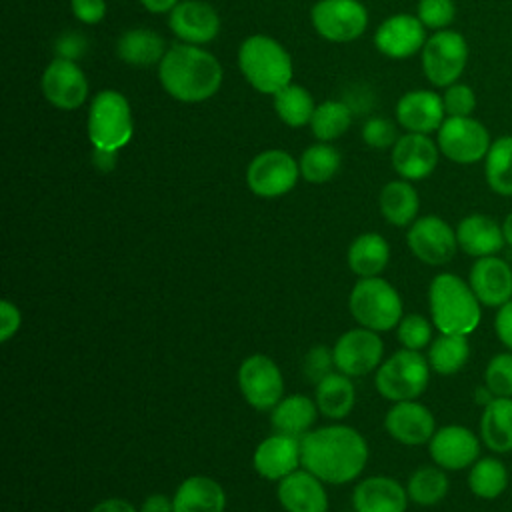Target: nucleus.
I'll list each match as a JSON object with an SVG mask.
<instances>
[{
	"instance_id": "51",
	"label": "nucleus",
	"mask_w": 512,
	"mask_h": 512,
	"mask_svg": "<svg viewBox=\"0 0 512 512\" xmlns=\"http://www.w3.org/2000/svg\"><path fill=\"white\" fill-rule=\"evenodd\" d=\"M140 512H174V502L164 494H150L142 502Z\"/></svg>"
},
{
	"instance_id": "52",
	"label": "nucleus",
	"mask_w": 512,
	"mask_h": 512,
	"mask_svg": "<svg viewBox=\"0 0 512 512\" xmlns=\"http://www.w3.org/2000/svg\"><path fill=\"white\" fill-rule=\"evenodd\" d=\"M90 512H138V510L124 498H104Z\"/></svg>"
},
{
	"instance_id": "21",
	"label": "nucleus",
	"mask_w": 512,
	"mask_h": 512,
	"mask_svg": "<svg viewBox=\"0 0 512 512\" xmlns=\"http://www.w3.org/2000/svg\"><path fill=\"white\" fill-rule=\"evenodd\" d=\"M386 432L404 446L428 444L436 432V418L428 406L418 400L394 402L384 416Z\"/></svg>"
},
{
	"instance_id": "31",
	"label": "nucleus",
	"mask_w": 512,
	"mask_h": 512,
	"mask_svg": "<svg viewBox=\"0 0 512 512\" xmlns=\"http://www.w3.org/2000/svg\"><path fill=\"white\" fill-rule=\"evenodd\" d=\"M316 416H318V406L314 400L302 394H292L282 398L272 408L270 422L276 432L302 438L312 430Z\"/></svg>"
},
{
	"instance_id": "40",
	"label": "nucleus",
	"mask_w": 512,
	"mask_h": 512,
	"mask_svg": "<svg viewBox=\"0 0 512 512\" xmlns=\"http://www.w3.org/2000/svg\"><path fill=\"white\" fill-rule=\"evenodd\" d=\"M300 176L310 184H324L334 178L340 168V152L328 142H316L308 146L300 158Z\"/></svg>"
},
{
	"instance_id": "24",
	"label": "nucleus",
	"mask_w": 512,
	"mask_h": 512,
	"mask_svg": "<svg viewBox=\"0 0 512 512\" xmlns=\"http://www.w3.org/2000/svg\"><path fill=\"white\" fill-rule=\"evenodd\" d=\"M252 462L262 478L280 482L302 464L300 438L274 432L258 444Z\"/></svg>"
},
{
	"instance_id": "9",
	"label": "nucleus",
	"mask_w": 512,
	"mask_h": 512,
	"mask_svg": "<svg viewBox=\"0 0 512 512\" xmlns=\"http://www.w3.org/2000/svg\"><path fill=\"white\" fill-rule=\"evenodd\" d=\"M440 154L454 164L470 166L484 162L492 136L488 128L474 116H446L436 132Z\"/></svg>"
},
{
	"instance_id": "3",
	"label": "nucleus",
	"mask_w": 512,
	"mask_h": 512,
	"mask_svg": "<svg viewBox=\"0 0 512 512\" xmlns=\"http://www.w3.org/2000/svg\"><path fill=\"white\" fill-rule=\"evenodd\" d=\"M432 324L442 334L470 336L482 322V304L468 280L454 272H440L428 286Z\"/></svg>"
},
{
	"instance_id": "16",
	"label": "nucleus",
	"mask_w": 512,
	"mask_h": 512,
	"mask_svg": "<svg viewBox=\"0 0 512 512\" xmlns=\"http://www.w3.org/2000/svg\"><path fill=\"white\" fill-rule=\"evenodd\" d=\"M40 88L44 98L60 110H76L88 98V80L74 60L54 58L42 72Z\"/></svg>"
},
{
	"instance_id": "32",
	"label": "nucleus",
	"mask_w": 512,
	"mask_h": 512,
	"mask_svg": "<svg viewBox=\"0 0 512 512\" xmlns=\"http://www.w3.org/2000/svg\"><path fill=\"white\" fill-rule=\"evenodd\" d=\"M382 216L392 226H410L418 218L420 196L410 180H392L384 184L378 196Z\"/></svg>"
},
{
	"instance_id": "8",
	"label": "nucleus",
	"mask_w": 512,
	"mask_h": 512,
	"mask_svg": "<svg viewBox=\"0 0 512 512\" xmlns=\"http://www.w3.org/2000/svg\"><path fill=\"white\" fill-rule=\"evenodd\" d=\"M468 56V42L458 30L446 28L432 32L420 50L422 72L432 86L446 88L460 80L468 64Z\"/></svg>"
},
{
	"instance_id": "2",
	"label": "nucleus",
	"mask_w": 512,
	"mask_h": 512,
	"mask_svg": "<svg viewBox=\"0 0 512 512\" xmlns=\"http://www.w3.org/2000/svg\"><path fill=\"white\" fill-rule=\"evenodd\" d=\"M158 80L174 100L198 104L220 90L224 70L212 52L196 44L178 42L160 60Z\"/></svg>"
},
{
	"instance_id": "1",
	"label": "nucleus",
	"mask_w": 512,
	"mask_h": 512,
	"mask_svg": "<svg viewBox=\"0 0 512 512\" xmlns=\"http://www.w3.org/2000/svg\"><path fill=\"white\" fill-rule=\"evenodd\" d=\"M302 468L326 484H346L362 474L368 462V444L350 426L332 424L310 430L300 438Z\"/></svg>"
},
{
	"instance_id": "50",
	"label": "nucleus",
	"mask_w": 512,
	"mask_h": 512,
	"mask_svg": "<svg viewBox=\"0 0 512 512\" xmlns=\"http://www.w3.org/2000/svg\"><path fill=\"white\" fill-rule=\"evenodd\" d=\"M22 324V316L16 304H12L10 300H2L0 302V340L8 342L20 328Z\"/></svg>"
},
{
	"instance_id": "22",
	"label": "nucleus",
	"mask_w": 512,
	"mask_h": 512,
	"mask_svg": "<svg viewBox=\"0 0 512 512\" xmlns=\"http://www.w3.org/2000/svg\"><path fill=\"white\" fill-rule=\"evenodd\" d=\"M396 120L406 132L434 134L446 120L442 94L426 88L410 90L396 102Z\"/></svg>"
},
{
	"instance_id": "37",
	"label": "nucleus",
	"mask_w": 512,
	"mask_h": 512,
	"mask_svg": "<svg viewBox=\"0 0 512 512\" xmlns=\"http://www.w3.org/2000/svg\"><path fill=\"white\" fill-rule=\"evenodd\" d=\"M482 164L488 188L498 196H512V134L492 140Z\"/></svg>"
},
{
	"instance_id": "42",
	"label": "nucleus",
	"mask_w": 512,
	"mask_h": 512,
	"mask_svg": "<svg viewBox=\"0 0 512 512\" xmlns=\"http://www.w3.org/2000/svg\"><path fill=\"white\" fill-rule=\"evenodd\" d=\"M432 328H434V324L426 316L406 314V316H402V320L396 326V336H398V342L402 344V348L422 352L434 340Z\"/></svg>"
},
{
	"instance_id": "19",
	"label": "nucleus",
	"mask_w": 512,
	"mask_h": 512,
	"mask_svg": "<svg viewBox=\"0 0 512 512\" xmlns=\"http://www.w3.org/2000/svg\"><path fill=\"white\" fill-rule=\"evenodd\" d=\"M440 148L430 134L406 132L392 146V168L404 180H424L428 178L440 160Z\"/></svg>"
},
{
	"instance_id": "55",
	"label": "nucleus",
	"mask_w": 512,
	"mask_h": 512,
	"mask_svg": "<svg viewBox=\"0 0 512 512\" xmlns=\"http://www.w3.org/2000/svg\"><path fill=\"white\" fill-rule=\"evenodd\" d=\"M474 400L480 404V408H484L488 402L494 400V396H492V392H490L484 384H480V386L476 388V392H474Z\"/></svg>"
},
{
	"instance_id": "18",
	"label": "nucleus",
	"mask_w": 512,
	"mask_h": 512,
	"mask_svg": "<svg viewBox=\"0 0 512 512\" xmlns=\"http://www.w3.org/2000/svg\"><path fill=\"white\" fill-rule=\"evenodd\" d=\"M466 280L484 308L496 310L512 300V266L500 254L476 258Z\"/></svg>"
},
{
	"instance_id": "5",
	"label": "nucleus",
	"mask_w": 512,
	"mask_h": 512,
	"mask_svg": "<svg viewBox=\"0 0 512 512\" xmlns=\"http://www.w3.org/2000/svg\"><path fill=\"white\" fill-rule=\"evenodd\" d=\"M86 132L92 148L122 150L134 134V118L128 98L112 88L94 94L88 108Z\"/></svg>"
},
{
	"instance_id": "12",
	"label": "nucleus",
	"mask_w": 512,
	"mask_h": 512,
	"mask_svg": "<svg viewBox=\"0 0 512 512\" xmlns=\"http://www.w3.org/2000/svg\"><path fill=\"white\" fill-rule=\"evenodd\" d=\"M406 244L410 252L428 266L448 264L458 248L456 228H452L444 218L436 214H426L416 218L406 232Z\"/></svg>"
},
{
	"instance_id": "48",
	"label": "nucleus",
	"mask_w": 512,
	"mask_h": 512,
	"mask_svg": "<svg viewBox=\"0 0 512 512\" xmlns=\"http://www.w3.org/2000/svg\"><path fill=\"white\" fill-rule=\"evenodd\" d=\"M494 334L504 350L512 352V300L496 308L494 314Z\"/></svg>"
},
{
	"instance_id": "4",
	"label": "nucleus",
	"mask_w": 512,
	"mask_h": 512,
	"mask_svg": "<svg viewBox=\"0 0 512 512\" xmlns=\"http://www.w3.org/2000/svg\"><path fill=\"white\" fill-rule=\"evenodd\" d=\"M238 68L246 82L268 96L288 86L294 76V66L288 50L266 34L244 38L238 48Z\"/></svg>"
},
{
	"instance_id": "26",
	"label": "nucleus",
	"mask_w": 512,
	"mask_h": 512,
	"mask_svg": "<svg viewBox=\"0 0 512 512\" xmlns=\"http://www.w3.org/2000/svg\"><path fill=\"white\" fill-rule=\"evenodd\" d=\"M408 502L406 486L390 476H370L352 492L356 512H406Z\"/></svg>"
},
{
	"instance_id": "53",
	"label": "nucleus",
	"mask_w": 512,
	"mask_h": 512,
	"mask_svg": "<svg viewBox=\"0 0 512 512\" xmlns=\"http://www.w3.org/2000/svg\"><path fill=\"white\" fill-rule=\"evenodd\" d=\"M116 158H118V152L116 150H102V148H94L92 152V162L98 170L102 172H108L116 166Z\"/></svg>"
},
{
	"instance_id": "57",
	"label": "nucleus",
	"mask_w": 512,
	"mask_h": 512,
	"mask_svg": "<svg viewBox=\"0 0 512 512\" xmlns=\"http://www.w3.org/2000/svg\"><path fill=\"white\" fill-rule=\"evenodd\" d=\"M510 490H512V484H510Z\"/></svg>"
},
{
	"instance_id": "47",
	"label": "nucleus",
	"mask_w": 512,
	"mask_h": 512,
	"mask_svg": "<svg viewBox=\"0 0 512 512\" xmlns=\"http://www.w3.org/2000/svg\"><path fill=\"white\" fill-rule=\"evenodd\" d=\"M70 8L76 20L82 24H98L106 16V0H70Z\"/></svg>"
},
{
	"instance_id": "27",
	"label": "nucleus",
	"mask_w": 512,
	"mask_h": 512,
	"mask_svg": "<svg viewBox=\"0 0 512 512\" xmlns=\"http://www.w3.org/2000/svg\"><path fill=\"white\" fill-rule=\"evenodd\" d=\"M478 436L496 456L512 452V398H494L482 408Z\"/></svg>"
},
{
	"instance_id": "7",
	"label": "nucleus",
	"mask_w": 512,
	"mask_h": 512,
	"mask_svg": "<svg viewBox=\"0 0 512 512\" xmlns=\"http://www.w3.org/2000/svg\"><path fill=\"white\" fill-rule=\"evenodd\" d=\"M428 358L418 350L402 348L388 356L376 370L374 384L382 398L392 402L418 400L430 382Z\"/></svg>"
},
{
	"instance_id": "44",
	"label": "nucleus",
	"mask_w": 512,
	"mask_h": 512,
	"mask_svg": "<svg viewBox=\"0 0 512 512\" xmlns=\"http://www.w3.org/2000/svg\"><path fill=\"white\" fill-rule=\"evenodd\" d=\"M442 104L446 116H472L476 110V92L466 82H454L444 88Z\"/></svg>"
},
{
	"instance_id": "56",
	"label": "nucleus",
	"mask_w": 512,
	"mask_h": 512,
	"mask_svg": "<svg viewBox=\"0 0 512 512\" xmlns=\"http://www.w3.org/2000/svg\"><path fill=\"white\" fill-rule=\"evenodd\" d=\"M502 232H504V240H506V246L512 248V210L504 216L502 220Z\"/></svg>"
},
{
	"instance_id": "30",
	"label": "nucleus",
	"mask_w": 512,
	"mask_h": 512,
	"mask_svg": "<svg viewBox=\"0 0 512 512\" xmlns=\"http://www.w3.org/2000/svg\"><path fill=\"white\" fill-rule=\"evenodd\" d=\"M346 260L348 268L360 278L380 276V272H384V268L388 266L390 246L384 236L376 232H364L356 236L348 246Z\"/></svg>"
},
{
	"instance_id": "28",
	"label": "nucleus",
	"mask_w": 512,
	"mask_h": 512,
	"mask_svg": "<svg viewBox=\"0 0 512 512\" xmlns=\"http://www.w3.org/2000/svg\"><path fill=\"white\" fill-rule=\"evenodd\" d=\"M174 512H224L226 492L214 478L190 476L172 496Z\"/></svg>"
},
{
	"instance_id": "11",
	"label": "nucleus",
	"mask_w": 512,
	"mask_h": 512,
	"mask_svg": "<svg viewBox=\"0 0 512 512\" xmlns=\"http://www.w3.org/2000/svg\"><path fill=\"white\" fill-rule=\"evenodd\" d=\"M310 22L328 42H352L366 32L368 10L360 0H318Z\"/></svg>"
},
{
	"instance_id": "49",
	"label": "nucleus",
	"mask_w": 512,
	"mask_h": 512,
	"mask_svg": "<svg viewBox=\"0 0 512 512\" xmlns=\"http://www.w3.org/2000/svg\"><path fill=\"white\" fill-rule=\"evenodd\" d=\"M84 50H86V38L78 32L62 34L54 46L56 58H66V60H74V62L78 56L84 54Z\"/></svg>"
},
{
	"instance_id": "36",
	"label": "nucleus",
	"mask_w": 512,
	"mask_h": 512,
	"mask_svg": "<svg viewBox=\"0 0 512 512\" xmlns=\"http://www.w3.org/2000/svg\"><path fill=\"white\" fill-rule=\"evenodd\" d=\"M450 490V480L444 468L436 466V464H426L416 468L406 484V492L410 502L422 506V508H430L440 504L446 494Z\"/></svg>"
},
{
	"instance_id": "38",
	"label": "nucleus",
	"mask_w": 512,
	"mask_h": 512,
	"mask_svg": "<svg viewBox=\"0 0 512 512\" xmlns=\"http://www.w3.org/2000/svg\"><path fill=\"white\" fill-rule=\"evenodd\" d=\"M272 98H274V110L286 126L300 128L310 124L316 104L312 94L304 86L290 82L288 86L278 90Z\"/></svg>"
},
{
	"instance_id": "43",
	"label": "nucleus",
	"mask_w": 512,
	"mask_h": 512,
	"mask_svg": "<svg viewBox=\"0 0 512 512\" xmlns=\"http://www.w3.org/2000/svg\"><path fill=\"white\" fill-rule=\"evenodd\" d=\"M416 16L426 30H446L456 18V4L454 0H420Z\"/></svg>"
},
{
	"instance_id": "15",
	"label": "nucleus",
	"mask_w": 512,
	"mask_h": 512,
	"mask_svg": "<svg viewBox=\"0 0 512 512\" xmlns=\"http://www.w3.org/2000/svg\"><path fill=\"white\" fill-rule=\"evenodd\" d=\"M334 366L346 376H364L382 364L384 344L378 332L370 328H352L344 332L334 348Z\"/></svg>"
},
{
	"instance_id": "46",
	"label": "nucleus",
	"mask_w": 512,
	"mask_h": 512,
	"mask_svg": "<svg viewBox=\"0 0 512 512\" xmlns=\"http://www.w3.org/2000/svg\"><path fill=\"white\" fill-rule=\"evenodd\" d=\"M304 374L310 382L318 384L322 378H326L330 372H334V354L330 348L326 346H314L308 350V354L304 356Z\"/></svg>"
},
{
	"instance_id": "23",
	"label": "nucleus",
	"mask_w": 512,
	"mask_h": 512,
	"mask_svg": "<svg viewBox=\"0 0 512 512\" xmlns=\"http://www.w3.org/2000/svg\"><path fill=\"white\" fill-rule=\"evenodd\" d=\"M456 240L458 248L474 260L484 256H496L506 246L502 222L482 212L466 214L456 224Z\"/></svg>"
},
{
	"instance_id": "17",
	"label": "nucleus",
	"mask_w": 512,
	"mask_h": 512,
	"mask_svg": "<svg viewBox=\"0 0 512 512\" xmlns=\"http://www.w3.org/2000/svg\"><path fill=\"white\" fill-rule=\"evenodd\" d=\"M428 34L416 14H392L374 32V46L392 60H404L418 54Z\"/></svg>"
},
{
	"instance_id": "54",
	"label": "nucleus",
	"mask_w": 512,
	"mask_h": 512,
	"mask_svg": "<svg viewBox=\"0 0 512 512\" xmlns=\"http://www.w3.org/2000/svg\"><path fill=\"white\" fill-rule=\"evenodd\" d=\"M180 0H140V4L152 14H170Z\"/></svg>"
},
{
	"instance_id": "41",
	"label": "nucleus",
	"mask_w": 512,
	"mask_h": 512,
	"mask_svg": "<svg viewBox=\"0 0 512 512\" xmlns=\"http://www.w3.org/2000/svg\"><path fill=\"white\" fill-rule=\"evenodd\" d=\"M482 384L494 398H512V352H496L484 368Z\"/></svg>"
},
{
	"instance_id": "33",
	"label": "nucleus",
	"mask_w": 512,
	"mask_h": 512,
	"mask_svg": "<svg viewBox=\"0 0 512 512\" xmlns=\"http://www.w3.org/2000/svg\"><path fill=\"white\" fill-rule=\"evenodd\" d=\"M314 386V402L320 414L332 420H342L352 412L356 402V390L350 376L342 372H330Z\"/></svg>"
},
{
	"instance_id": "14",
	"label": "nucleus",
	"mask_w": 512,
	"mask_h": 512,
	"mask_svg": "<svg viewBox=\"0 0 512 512\" xmlns=\"http://www.w3.org/2000/svg\"><path fill=\"white\" fill-rule=\"evenodd\" d=\"M480 436L464 424H446L436 428L428 442L430 458L446 472L468 470L482 456Z\"/></svg>"
},
{
	"instance_id": "25",
	"label": "nucleus",
	"mask_w": 512,
	"mask_h": 512,
	"mask_svg": "<svg viewBox=\"0 0 512 512\" xmlns=\"http://www.w3.org/2000/svg\"><path fill=\"white\" fill-rule=\"evenodd\" d=\"M278 502L286 512H328L324 482L306 468L294 470L278 482Z\"/></svg>"
},
{
	"instance_id": "39",
	"label": "nucleus",
	"mask_w": 512,
	"mask_h": 512,
	"mask_svg": "<svg viewBox=\"0 0 512 512\" xmlns=\"http://www.w3.org/2000/svg\"><path fill=\"white\" fill-rule=\"evenodd\" d=\"M352 124V108L342 100H324L316 106L310 130L318 142H332L340 138Z\"/></svg>"
},
{
	"instance_id": "29",
	"label": "nucleus",
	"mask_w": 512,
	"mask_h": 512,
	"mask_svg": "<svg viewBox=\"0 0 512 512\" xmlns=\"http://www.w3.org/2000/svg\"><path fill=\"white\" fill-rule=\"evenodd\" d=\"M166 50L168 48H164L162 36H158L150 28L124 30L116 42L118 58L136 68H148V66L160 64Z\"/></svg>"
},
{
	"instance_id": "20",
	"label": "nucleus",
	"mask_w": 512,
	"mask_h": 512,
	"mask_svg": "<svg viewBox=\"0 0 512 512\" xmlns=\"http://www.w3.org/2000/svg\"><path fill=\"white\" fill-rule=\"evenodd\" d=\"M168 28L186 44H208L220 32V16L204 0H180L168 14Z\"/></svg>"
},
{
	"instance_id": "13",
	"label": "nucleus",
	"mask_w": 512,
	"mask_h": 512,
	"mask_svg": "<svg viewBox=\"0 0 512 512\" xmlns=\"http://www.w3.org/2000/svg\"><path fill=\"white\" fill-rule=\"evenodd\" d=\"M238 386L244 400L256 410L274 408L284 394V378L276 362L266 354H252L238 368Z\"/></svg>"
},
{
	"instance_id": "34",
	"label": "nucleus",
	"mask_w": 512,
	"mask_h": 512,
	"mask_svg": "<svg viewBox=\"0 0 512 512\" xmlns=\"http://www.w3.org/2000/svg\"><path fill=\"white\" fill-rule=\"evenodd\" d=\"M468 490L480 500H496L500 498L512 484V476L504 460L494 456H480L468 468Z\"/></svg>"
},
{
	"instance_id": "45",
	"label": "nucleus",
	"mask_w": 512,
	"mask_h": 512,
	"mask_svg": "<svg viewBox=\"0 0 512 512\" xmlns=\"http://www.w3.org/2000/svg\"><path fill=\"white\" fill-rule=\"evenodd\" d=\"M398 128L392 120L382 118V116H374L368 118L362 126V140L376 150H386L392 148L398 140Z\"/></svg>"
},
{
	"instance_id": "10",
	"label": "nucleus",
	"mask_w": 512,
	"mask_h": 512,
	"mask_svg": "<svg viewBox=\"0 0 512 512\" xmlns=\"http://www.w3.org/2000/svg\"><path fill=\"white\" fill-rule=\"evenodd\" d=\"M300 178L298 160L280 148L256 154L246 168V184L260 198H278L288 194Z\"/></svg>"
},
{
	"instance_id": "35",
	"label": "nucleus",
	"mask_w": 512,
	"mask_h": 512,
	"mask_svg": "<svg viewBox=\"0 0 512 512\" xmlns=\"http://www.w3.org/2000/svg\"><path fill=\"white\" fill-rule=\"evenodd\" d=\"M472 348L468 336L462 334H438L428 346V364L432 372L440 376L458 374L470 360Z\"/></svg>"
},
{
	"instance_id": "6",
	"label": "nucleus",
	"mask_w": 512,
	"mask_h": 512,
	"mask_svg": "<svg viewBox=\"0 0 512 512\" xmlns=\"http://www.w3.org/2000/svg\"><path fill=\"white\" fill-rule=\"evenodd\" d=\"M354 320L374 332H388L398 326L404 306L398 290L380 276L360 278L348 298Z\"/></svg>"
}]
</instances>
